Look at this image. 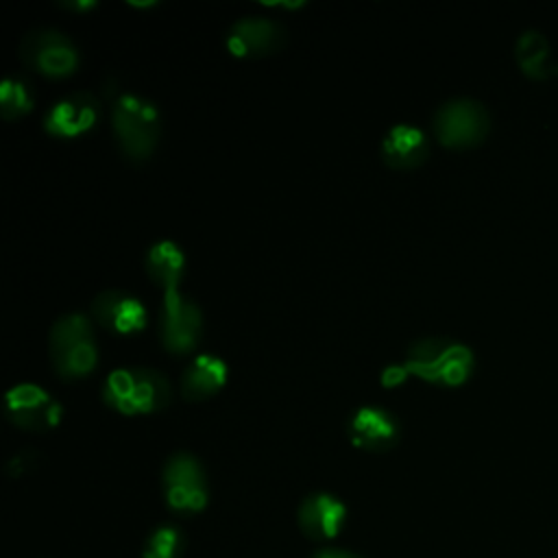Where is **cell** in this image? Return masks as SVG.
Returning <instances> with one entry per match:
<instances>
[{"label":"cell","mask_w":558,"mask_h":558,"mask_svg":"<svg viewBox=\"0 0 558 558\" xmlns=\"http://www.w3.org/2000/svg\"><path fill=\"white\" fill-rule=\"evenodd\" d=\"M144 268L148 279L166 292L179 290L185 275V255L181 246L172 240H159L150 244L144 257Z\"/></svg>","instance_id":"cell-17"},{"label":"cell","mask_w":558,"mask_h":558,"mask_svg":"<svg viewBox=\"0 0 558 558\" xmlns=\"http://www.w3.org/2000/svg\"><path fill=\"white\" fill-rule=\"evenodd\" d=\"M514 59L530 78H547L556 72L549 39L538 28H525L519 33L514 41Z\"/></svg>","instance_id":"cell-18"},{"label":"cell","mask_w":558,"mask_h":558,"mask_svg":"<svg viewBox=\"0 0 558 558\" xmlns=\"http://www.w3.org/2000/svg\"><path fill=\"white\" fill-rule=\"evenodd\" d=\"M89 316L102 329L120 336H133L146 329L148 312L144 303L124 290H102L89 303Z\"/></svg>","instance_id":"cell-11"},{"label":"cell","mask_w":558,"mask_h":558,"mask_svg":"<svg viewBox=\"0 0 558 558\" xmlns=\"http://www.w3.org/2000/svg\"><path fill=\"white\" fill-rule=\"evenodd\" d=\"M436 140L447 148H471L484 142L490 131V113L486 105L471 96L445 100L432 118Z\"/></svg>","instance_id":"cell-5"},{"label":"cell","mask_w":558,"mask_h":558,"mask_svg":"<svg viewBox=\"0 0 558 558\" xmlns=\"http://www.w3.org/2000/svg\"><path fill=\"white\" fill-rule=\"evenodd\" d=\"M379 155L390 170H414L429 157V137L418 126L395 124L381 137Z\"/></svg>","instance_id":"cell-15"},{"label":"cell","mask_w":558,"mask_h":558,"mask_svg":"<svg viewBox=\"0 0 558 558\" xmlns=\"http://www.w3.org/2000/svg\"><path fill=\"white\" fill-rule=\"evenodd\" d=\"M312 558H360V556L340 547H325V549H318Z\"/></svg>","instance_id":"cell-23"},{"label":"cell","mask_w":558,"mask_h":558,"mask_svg":"<svg viewBox=\"0 0 558 558\" xmlns=\"http://www.w3.org/2000/svg\"><path fill=\"white\" fill-rule=\"evenodd\" d=\"M157 331L161 347L170 355H187L203 338V312L181 290L166 292L159 305Z\"/></svg>","instance_id":"cell-8"},{"label":"cell","mask_w":558,"mask_h":558,"mask_svg":"<svg viewBox=\"0 0 558 558\" xmlns=\"http://www.w3.org/2000/svg\"><path fill=\"white\" fill-rule=\"evenodd\" d=\"M35 105V89L31 81L17 72L9 74L0 87V116L7 122L24 118Z\"/></svg>","instance_id":"cell-19"},{"label":"cell","mask_w":558,"mask_h":558,"mask_svg":"<svg viewBox=\"0 0 558 558\" xmlns=\"http://www.w3.org/2000/svg\"><path fill=\"white\" fill-rule=\"evenodd\" d=\"M35 460H37V451H20L11 458L9 462V473L11 475H22L24 471L35 469Z\"/></svg>","instance_id":"cell-21"},{"label":"cell","mask_w":558,"mask_h":558,"mask_svg":"<svg viewBox=\"0 0 558 558\" xmlns=\"http://www.w3.org/2000/svg\"><path fill=\"white\" fill-rule=\"evenodd\" d=\"M61 7L68 9V11H89V9L96 7V2H92V0L89 2H85V0L83 2H63Z\"/></svg>","instance_id":"cell-24"},{"label":"cell","mask_w":558,"mask_h":558,"mask_svg":"<svg viewBox=\"0 0 558 558\" xmlns=\"http://www.w3.org/2000/svg\"><path fill=\"white\" fill-rule=\"evenodd\" d=\"M185 549V536L177 525L155 527L142 547V558H181Z\"/></svg>","instance_id":"cell-20"},{"label":"cell","mask_w":558,"mask_h":558,"mask_svg":"<svg viewBox=\"0 0 558 558\" xmlns=\"http://www.w3.org/2000/svg\"><path fill=\"white\" fill-rule=\"evenodd\" d=\"M102 403L118 414H155L170 405V379L148 366H122L107 375L102 384Z\"/></svg>","instance_id":"cell-1"},{"label":"cell","mask_w":558,"mask_h":558,"mask_svg":"<svg viewBox=\"0 0 558 558\" xmlns=\"http://www.w3.org/2000/svg\"><path fill=\"white\" fill-rule=\"evenodd\" d=\"M286 28L281 22L259 15L235 20L225 33V48L235 59H259L275 54L286 44Z\"/></svg>","instance_id":"cell-10"},{"label":"cell","mask_w":558,"mask_h":558,"mask_svg":"<svg viewBox=\"0 0 558 558\" xmlns=\"http://www.w3.org/2000/svg\"><path fill=\"white\" fill-rule=\"evenodd\" d=\"M111 129L120 153L129 161L142 163L159 144L161 113L146 96L118 94L111 102Z\"/></svg>","instance_id":"cell-4"},{"label":"cell","mask_w":558,"mask_h":558,"mask_svg":"<svg viewBox=\"0 0 558 558\" xmlns=\"http://www.w3.org/2000/svg\"><path fill=\"white\" fill-rule=\"evenodd\" d=\"M405 375H410V373L405 371L403 364H401V366H388V368L381 373V384H384V386H397V384H401V381L405 379Z\"/></svg>","instance_id":"cell-22"},{"label":"cell","mask_w":558,"mask_h":558,"mask_svg":"<svg viewBox=\"0 0 558 558\" xmlns=\"http://www.w3.org/2000/svg\"><path fill=\"white\" fill-rule=\"evenodd\" d=\"M229 377L227 362L214 353H198L179 377V392L190 403H201L218 395Z\"/></svg>","instance_id":"cell-16"},{"label":"cell","mask_w":558,"mask_h":558,"mask_svg":"<svg viewBox=\"0 0 558 558\" xmlns=\"http://www.w3.org/2000/svg\"><path fill=\"white\" fill-rule=\"evenodd\" d=\"M163 499L172 512L196 514L209 501V484L205 469L190 451H174L161 471Z\"/></svg>","instance_id":"cell-7"},{"label":"cell","mask_w":558,"mask_h":558,"mask_svg":"<svg viewBox=\"0 0 558 558\" xmlns=\"http://www.w3.org/2000/svg\"><path fill=\"white\" fill-rule=\"evenodd\" d=\"M100 100L92 92H72L52 102L44 116V131L59 140H74L96 126Z\"/></svg>","instance_id":"cell-12"},{"label":"cell","mask_w":558,"mask_h":558,"mask_svg":"<svg viewBox=\"0 0 558 558\" xmlns=\"http://www.w3.org/2000/svg\"><path fill=\"white\" fill-rule=\"evenodd\" d=\"M403 366L410 375H416L418 379L434 384V386H462L473 368H475V355L469 344L445 338V336H427L414 340L408 351Z\"/></svg>","instance_id":"cell-2"},{"label":"cell","mask_w":558,"mask_h":558,"mask_svg":"<svg viewBox=\"0 0 558 558\" xmlns=\"http://www.w3.org/2000/svg\"><path fill=\"white\" fill-rule=\"evenodd\" d=\"M48 353L52 371L61 379L76 381L92 375L98 366V342L92 318L83 312L61 314L50 325Z\"/></svg>","instance_id":"cell-3"},{"label":"cell","mask_w":558,"mask_h":558,"mask_svg":"<svg viewBox=\"0 0 558 558\" xmlns=\"http://www.w3.org/2000/svg\"><path fill=\"white\" fill-rule=\"evenodd\" d=\"M17 57L24 68L46 78H68L81 65V54L74 41L57 28H33L17 46Z\"/></svg>","instance_id":"cell-6"},{"label":"cell","mask_w":558,"mask_h":558,"mask_svg":"<svg viewBox=\"0 0 558 558\" xmlns=\"http://www.w3.org/2000/svg\"><path fill=\"white\" fill-rule=\"evenodd\" d=\"M556 72H558V65H556Z\"/></svg>","instance_id":"cell-25"},{"label":"cell","mask_w":558,"mask_h":558,"mask_svg":"<svg viewBox=\"0 0 558 558\" xmlns=\"http://www.w3.org/2000/svg\"><path fill=\"white\" fill-rule=\"evenodd\" d=\"M59 401L39 384H17L4 397L7 418L24 432H48L61 421Z\"/></svg>","instance_id":"cell-9"},{"label":"cell","mask_w":558,"mask_h":558,"mask_svg":"<svg viewBox=\"0 0 558 558\" xmlns=\"http://www.w3.org/2000/svg\"><path fill=\"white\" fill-rule=\"evenodd\" d=\"M347 506L331 493L307 495L296 510L301 532L312 541H331L347 523Z\"/></svg>","instance_id":"cell-14"},{"label":"cell","mask_w":558,"mask_h":558,"mask_svg":"<svg viewBox=\"0 0 558 558\" xmlns=\"http://www.w3.org/2000/svg\"><path fill=\"white\" fill-rule=\"evenodd\" d=\"M347 436L357 449L371 453H386L401 440V423L386 408L362 405L349 416Z\"/></svg>","instance_id":"cell-13"}]
</instances>
